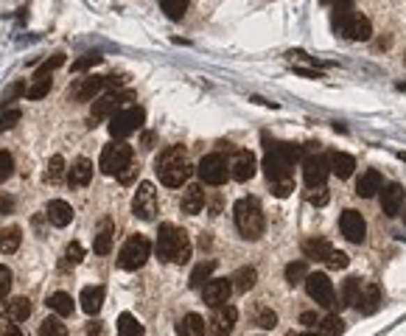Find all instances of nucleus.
Instances as JSON below:
<instances>
[{
	"instance_id": "79ce46f5",
	"label": "nucleus",
	"mask_w": 406,
	"mask_h": 336,
	"mask_svg": "<svg viewBox=\"0 0 406 336\" xmlns=\"http://www.w3.org/2000/svg\"><path fill=\"white\" fill-rule=\"evenodd\" d=\"M62 65H65V54H54L45 65H40V68H37L34 79H51V73H54L57 68H62Z\"/></svg>"
},
{
	"instance_id": "4be33fe9",
	"label": "nucleus",
	"mask_w": 406,
	"mask_h": 336,
	"mask_svg": "<svg viewBox=\"0 0 406 336\" xmlns=\"http://www.w3.org/2000/svg\"><path fill=\"white\" fill-rule=\"evenodd\" d=\"M3 316H6V322H12V325L26 322V319L31 316V300H29V297H15V300H9L6 308H3Z\"/></svg>"
},
{
	"instance_id": "1a4fd4ad",
	"label": "nucleus",
	"mask_w": 406,
	"mask_h": 336,
	"mask_svg": "<svg viewBox=\"0 0 406 336\" xmlns=\"http://www.w3.org/2000/svg\"><path fill=\"white\" fill-rule=\"evenodd\" d=\"M199 180L205 183V185H225L227 177H230V162L225 154L213 151V154H205L199 160Z\"/></svg>"
},
{
	"instance_id": "052dcab7",
	"label": "nucleus",
	"mask_w": 406,
	"mask_h": 336,
	"mask_svg": "<svg viewBox=\"0 0 406 336\" xmlns=\"http://www.w3.org/2000/svg\"><path fill=\"white\" fill-rule=\"evenodd\" d=\"M398 160H403V162H406V151H398Z\"/></svg>"
},
{
	"instance_id": "2eb2a0df",
	"label": "nucleus",
	"mask_w": 406,
	"mask_h": 336,
	"mask_svg": "<svg viewBox=\"0 0 406 336\" xmlns=\"http://www.w3.org/2000/svg\"><path fill=\"white\" fill-rule=\"evenodd\" d=\"M255 171H258L255 154H253L250 148H239V151L233 154V162H230V177H233L236 183H247V180L255 177Z\"/></svg>"
},
{
	"instance_id": "c756f323",
	"label": "nucleus",
	"mask_w": 406,
	"mask_h": 336,
	"mask_svg": "<svg viewBox=\"0 0 406 336\" xmlns=\"http://www.w3.org/2000/svg\"><path fill=\"white\" fill-rule=\"evenodd\" d=\"M230 280H233V289L244 294V291H250V289L258 283V272H255L253 266H241V269H239V272H236Z\"/></svg>"
},
{
	"instance_id": "423d86ee",
	"label": "nucleus",
	"mask_w": 406,
	"mask_h": 336,
	"mask_svg": "<svg viewBox=\"0 0 406 336\" xmlns=\"http://www.w3.org/2000/svg\"><path fill=\"white\" fill-rule=\"evenodd\" d=\"M132 157H135V151H132L129 143H123V140H112L110 146H104L98 165H101V171H104V174L118 177L126 165H132Z\"/></svg>"
},
{
	"instance_id": "37998d69",
	"label": "nucleus",
	"mask_w": 406,
	"mask_h": 336,
	"mask_svg": "<svg viewBox=\"0 0 406 336\" xmlns=\"http://www.w3.org/2000/svg\"><path fill=\"white\" fill-rule=\"evenodd\" d=\"M40 336H68V328H65L59 319L48 316V319H43V325H40Z\"/></svg>"
},
{
	"instance_id": "49530a36",
	"label": "nucleus",
	"mask_w": 406,
	"mask_h": 336,
	"mask_svg": "<svg viewBox=\"0 0 406 336\" xmlns=\"http://www.w3.org/2000/svg\"><path fill=\"white\" fill-rule=\"evenodd\" d=\"M20 109L17 107H12V109H6L3 115H0V132H9V129H15V123L20 121Z\"/></svg>"
},
{
	"instance_id": "f704fd0d",
	"label": "nucleus",
	"mask_w": 406,
	"mask_h": 336,
	"mask_svg": "<svg viewBox=\"0 0 406 336\" xmlns=\"http://www.w3.org/2000/svg\"><path fill=\"white\" fill-rule=\"evenodd\" d=\"M118 336H143V325L132 314L118 316Z\"/></svg>"
},
{
	"instance_id": "b1692460",
	"label": "nucleus",
	"mask_w": 406,
	"mask_h": 336,
	"mask_svg": "<svg viewBox=\"0 0 406 336\" xmlns=\"http://www.w3.org/2000/svg\"><path fill=\"white\" fill-rule=\"evenodd\" d=\"M104 286H87L84 291H82V297H79V303H82V311L84 314H90V316H96L98 311H101V305H104Z\"/></svg>"
},
{
	"instance_id": "e433bc0d",
	"label": "nucleus",
	"mask_w": 406,
	"mask_h": 336,
	"mask_svg": "<svg viewBox=\"0 0 406 336\" xmlns=\"http://www.w3.org/2000/svg\"><path fill=\"white\" fill-rule=\"evenodd\" d=\"M306 277H308V266H306V261H292V264L286 266V280H289V286L306 283Z\"/></svg>"
},
{
	"instance_id": "ddd939ff",
	"label": "nucleus",
	"mask_w": 406,
	"mask_h": 336,
	"mask_svg": "<svg viewBox=\"0 0 406 336\" xmlns=\"http://www.w3.org/2000/svg\"><path fill=\"white\" fill-rule=\"evenodd\" d=\"M328 174H331V162H328V157L308 154V157L303 160V180H306L308 188H319V185H325Z\"/></svg>"
},
{
	"instance_id": "473e14b6",
	"label": "nucleus",
	"mask_w": 406,
	"mask_h": 336,
	"mask_svg": "<svg viewBox=\"0 0 406 336\" xmlns=\"http://www.w3.org/2000/svg\"><path fill=\"white\" fill-rule=\"evenodd\" d=\"M373 37V23L367 20V17H361V15H356L353 17V23H350V31H347V40H370Z\"/></svg>"
},
{
	"instance_id": "f03ea898",
	"label": "nucleus",
	"mask_w": 406,
	"mask_h": 336,
	"mask_svg": "<svg viewBox=\"0 0 406 336\" xmlns=\"http://www.w3.org/2000/svg\"><path fill=\"white\" fill-rule=\"evenodd\" d=\"M154 168H157V177L163 185L182 188V183H188V177H190V162H188L185 146H171V148L160 151Z\"/></svg>"
},
{
	"instance_id": "9d476101",
	"label": "nucleus",
	"mask_w": 406,
	"mask_h": 336,
	"mask_svg": "<svg viewBox=\"0 0 406 336\" xmlns=\"http://www.w3.org/2000/svg\"><path fill=\"white\" fill-rule=\"evenodd\" d=\"M143 121H146V112L140 107H126V109L115 112L110 118V135H112V140H123V137L135 135L143 126Z\"/></svg>"
},
{
	"instance_id": "cd10ccee",
	"label": "nucleus",
	"mask_w": 406,
	"mask_h": 336,
	"mask_svg": "<svg viewBox=\"0 0 406 336\" xmlns=\"http://www.w3.org/2000/svg\"><path fill=\"white\" fill-rule=\"evenodd\" d=\"M303 252H306V258H314V261L325 264V258L333 252V247L325 238H308V241H303Z\"/></svg>"
},
{
	"instance_id": "0eeeda50",
	"label": "nucleus",
	"mask_w": 406,
	"mask_h": 336,
	"mask_svg": "<svg viewBox=\"0 0 406 336\" xmlns=\"http://www.w3.org/2000/svg\"><path fill=\"white\" fill-rule=\"evenodd\" d=\"M149 255H151L149 238L140 236V233H137V236H129L126 244H123L121 252H118V266L126 269V272H135V269H140V266L149 261Z\"/></svg>"
},
{
	"instance_id": "9b49d317",
	"label": "nucleus",
	"mask_w": 406,
	"mask_h": 336,
	"mask_svg": "<svg viewBox=\"0 0 406 336\" xmlns=\"http://www.w3.org/2000/svg\"><path fill=\"white\" fill-rule=\"evenodd\" d=\"M306 291H308V297H311L317 305H325V308H333V305H336L333 283H331L328 275H322V272H314V275L306 277Z\"/></svg>"
},
{
	"instance_id": "412c9836",
	"label": "nucleus",
	"mask_w": 406,
	"mask_h": 336,
	"mask_svg": "<svg viewBox=\"0 0 406 336\" xmlns=\"http://www.w3.org/2000/svg\"><path fill=\"white\" fill-rule=\"evenodd\" d=\"M45 216H48V222L54 227H68L73 222V208L65 199H51L48 208H45Z\"/></svg>"
},
{
	"instance_id": "6e6552de",
	"label": "nucleus",
	"mask_w": 406,
	"mask_h": 336,
	"mask_svg": "<svg viewBox=\"0 0 406 336\" xmlns=\"http://www.w3.org/2000/svg\"><path fill=\"white\" fill-rule=\"evenodd\" d=\"M135 93L132 90H115V93H107V96H98L93 101V109H90V126L101 123V121H110L115 112L123 109L126 101H132Z\"/></svg>"
},
{
	"instance_id": "c03bdc74",
	"label": "nucleus",
	"mask_w": 406,
	"mask_h": 336,
	"mask_svg": "<svg viewBox=\"0 0 406 336\" xmlns=\"http://www.w3.org/2000/svg\"><path fill=\"white\" fill-rule=\"evenodd\" d=\"M112 250V233H110V227H104L98 236H96V241H93V252L96 255H107Z\"/></svg>"
},
{
	"instance_id": "a211bd4d",
	"label": "nucleus",
	"mask_w": 406,
	"mask_h": 336,
	"mask_svg": "<svg viewBox=\"0 0 406 336\" xmlns=\"http://www.w3.org/2000/svg\"><path fill=\"white\" fill-rule=\"evenodd\" d=\"M403 199H406V191L398 183L381 188V211H384V216H389V219L398 216L400 208H403Z\"/></svg>"
},
{
	"instance_id": "f257e3e1",
	"label": "nucleus",
	"mask_w": 406,
	"mask_h": 336,
	"mask_svg": "<svg viewBox=\"0 0 406 336\" xmlns=\"http://www.w3.org/2000/svg\"><path fill=\"white\" fill-rule=\"evenodd\" d=\"M264 143H266V157H264L266 180L272 185V194L280 197V199H286L294 191V174H292V168L300 160V146L280 143V140H269V137H264Z\"/></svg>"
},
{
	"instance_id": "72a5a7b5",
	"label": "nucleus",
	"mask_w": 406,
	"mask_h": 336,
	"mask_svg": "<svg viewBox=\"0 0 406 336\" xmlns=\"http://www.w3.org/2000/svg\"><path fill=\"white\" fill-rule=\"evenodd\" d=\"M213 269H216V261H202V264L190 272V280H188V283H190V289H199L202 283H205V280L213 275Z\"/></svg>"
},
{
	"instance_id": "dca6fc26",
	"label": "nucleus",
	"mask_w": 406,
	"mask_h": 336,
	"mask_svg": "<svg viewBox=\"0 0 406 336\" xmlns=\"http://www.w3.org/2000/svg\"><path fill=\"white\" fill-rule=\"evenodd\" d=\"M233 291H236V289H233V280L216 277V280H208V283H205V289H202V300H205L211 308H219V305H225V303L230 300Z\"/></svg>"
},
{
	"instance_id": "5701e85b",
	"label": "nucleus",
	"mask_w": 406,
	"mask_h": 336,
	"mask_svg": "<svg viewBox=\"0 0 406 336\" xmlns=\"http://www.w3.org/2000/svg\"><path fill=\"white\" fill-rule=\"evenodd\" d=\"M381 188H384V180H381V174L375 171V168H370V171H364V174L359 177V183H356V194H359L361 199H370V197H375Z\"/></svg>"
},
{
	"instance_id": "8fccbe9b",
	"label": "nucleus",
	"mask_w": 406,
	"mask_h": 336,
	"mask_svg": "<svg viewBox=\"0 0 406 336\" xmlns=\"http://www.w3.org/2000/svg\"><path fill=\"white\" fill-rule=\"evenodd\" d=\"M9 289H12V269H9V266H3V264H0V303H3V300H6Z\"/></svg>"
},
{
	"instance_id": "58836bf2",
	"label": "nucleus",
	"mask_w": 406,
	"mask_h": 336,
	"mask_svg": "<svg viewBox=\"0 0 406 336\" xmlns=\"http://www.w3.org/2000/svg\"><path fill=\"white\" fill-rule=\"evenodd\" d=\"M253 319H255V325H258V328H266V330L278 325V314H275L272 308H266V305H258V308H255V314H253Z\"/></svg>"
},
{
	"instance_id": "5fc2aeb1",
	"label": "nucleus",
	"mask_w": 406,
	"mask_h": 336,
	"mask_svg": "<svg viewBox=\"0 0 406 336\" xmlns=\"http://www.w3.org/2000/svg\"><path fill=\"white\" fill-rule=\"evenodd\" d=\"M17 96H26V84H15V87L3 96V104H6V101H12V98H17Z\"/></svg>"
},
{
	"instance_id": "c9c22d12",
	"label": "nucleus",
	"mask_w": 406,
	"mask_h": 336,
	"mask_svg": "<svg viewBox=\"0 0 406 336\" xmlns=\"http://www.w3.org/2000/svg\"><path fill=\"white\" fill-rule=\"evenodd\" d=\"M160 9L165 12L168 20H182L188 12V0H160Z\"/></svg>"
},
{
	"instance_id": "c85d7f7f",
	"label": "nucleus",
	"mask_w": 406,
	"mask_h": 336,
	"mask_svg": "<svg viewBox=\"0 0 406 336\" xmlns=\"http://www.w3.org/2000/svg\"><path fill=\"white\" fill-rule=\"evenodd\" d=\"M205 319H202L199 314H185L182 322H179V336H205Z\"/></svg>"
},
{
	"instance_id": "aec40b11",
	"label": "nucleus",
	"mask_w": 406,
	"mask_h": 336,
	"mask_svg": "<svg viewBox=\"0 0 406 336\" xmlns=\"http://www.w3.org/2000/svg\"><path fill=\"white\" fill-rule=\"evenodd\" d=\"M90 180H93V162L87 157H79L68 171V185L70 188H84V185H90Z\"/></svg>"
},
{
	"instance_id": "a18cd8bd",
	"label": "nucleus",
	"mask_w": 406,
	"mask_h": 336,
	"mask_svg": "<svg viewBox=\"0 0 406 336\" xmlns=\"http://www.w3.org/2000/svg\"><path fill=\"white\" fill-rule=\"evenodd\" d=\"M15 174V157L9 151H0V185Z\"/></svg>"
},
{
	"instance_id": "bf43d9fd",
	"label": "nucleus",
	"mask_w": 406,
	"mask_h": 336,
	"mask_svg": "<svg viewBox=\"0 0 406 336\" xmlns=\"http://www.w3.org/2000/svg\"><path fill=\"white\" fill-rule=\"evenodd\" d=\"M3 336H23V330H20L17 325H9V328L3 330Z\"/></svg>"
},
{
	"instance_id": "6ab92c4d",
	"label": "nucleus",
	"mask_w": 406,
	"mask_h": 336,
	"mask_svg": "<svg viewBox=\"0 0 406 336\" xmlns=\"http://www.w3.org/2000/svg\"><path fill=\"white\" fill-rule=\"evenodd\" d=\"M356 308H359V314H375L378 311V305H381V289H378V283H367V286H361V291H359V297H356V303H353Z\"/></svg>"
},
{
	"instance_id": "f3484780",
	"label": "nucleus",
	"mask_w": 406,
	"mask_h": 336,
	"mask_svg": "<svg viewBox=\"0 0 406 336\" xmlns=\"http://www.w3.org/2000/svg\"><path fill=\"white\" fill-rule=\"evenodd\" d=\"M339 227H342V236L347 241H353V244H361L367 238V224H364L359 211H345L339 216Z\"/></svg>"
},
{
	"instance_id": "680f3d73",
	"label": "nucleus",
	"mask_w": 406,
	"mask_h": 336,
	"mask_svg": "<svg viewBox=\"0 0 406 336\" xmlns=\"http://www.w3.org/2000/svg\"><path fill=\"white\" fill-rule=\"evenodd\" d=\"M398 90H400V93H406V84H398Z\"/></svg>"
},
{
	"instance_id": "4c0bfd02",
	"label": "nucleus",
	"mask_w": 406,
	"mask_h": 336,
	"mask_svg": "<svg viewBox=\"0 0 406 336\" xmlns=\"http://www.w3.org/2000/svg\"><path fill=\"white\" fill-rule=\"evenodd\" d=\"M45 180H48V183H54V185H57V183H62V180H68V177H65V160H62L59 154H54V157H51V162H48V171H45Z\"/></svg>"
},
{
	"instance_id": "f8f14e48",
	"label": "nucleus",
	"mask_w": 406,
	"mask_h": 336,
	"mask_svg": "<svg viewBox=\"0 0 406 336\" xmlns=\"http://www.w3.org/2000/svg\"><path fill=\"white\" fill-rule=\"evenodd\" d=\"M132 213L140 219V222H151L154 213H157V191L151 183H140L137 191H135V199H132Z\"/></svg>"
},
{
	"instance_id": "a19ab883",
	"label": "nucleus",
	"mask_w": 406,
	"mask_h": 336,
	"mask_svg": "<svg viewBox=\"0 0 406 336\" xmlns=\"http://www.w3.org/2000/svg\"><path fill=\"white\" fill-rule=\"evenodd\" d=\"M51 87H54V82H51V79H34V84L26 90V98L40 101V98H45V96L51 93Z\"/></svg>"
},
{
	"instance_id": "09e8293b",
	"label": "nucleus",
	"mask_w": 406,
	"mask_h": 336,
	"mask_svg": "<svg viewBox=\"0 0 406 336\" xmlns=\"http://www.w3.org/2000/svg\"><path fill=\"white\" fill-rule=\"evenodd\" d=\"M328 199H331V194H328L325 185H319V188H308V202H311V205L322 208V205H328Z\"/></svg>"
},
{
	"instance_id": "6e6d98bb",
	"label": "nucleus",
	"mask_w": 406,
	"mask_h": 336,
	"mask_svg": "<svg viewBox=\"0 0 406 336\" xmlns=\"http://www.w3.org/2000/svg\"><path fill=\"white\" fill-rule=\"evenodd\" d=\"M87 336H104V322L93 319V322L87 325Z\"/></svg>"
},
{
	"instance_id": "39448f33",
	"label": "nucleus",
	"mask_w": 406,
	"mask_h": 336,
	"mask_svg": "<svg viewBox=\"0 0 406 336\" xmlns=\"http://www.w3.org/2000/svg\"><path fill=\"white\" fill-rule=\"evenodd\" d=\"M123 82L126 76H87V79H76L68 96L73 101H96L104 90H118Z\"/></svg>"
},
{
	"instance_id": "393cba45",
	"label": "nucleus",
	"mask_w": 406,
	"mask_h": 336,
	"mask_svg": "<svg viewBox=\"0 0 406 336\" xmlns=\"http://www.w3.org/2000/svg\"><path fill=\"white\" fill-rule=\"evenodd\" d=\"M202 208H205V191H202V185H188L182 194V213L196 216Z\"/></svg>"
},
{
	"instance_id": "ea45409f",
	"label": "nucleus",
	"mask_w": 406,
	"mask_h": 336,
	"mask_svg": "<svg viewBox=\"0 0 406 336\" xmlns=\"http://www.w3.org/2000/svg\"><path fill=\"white\" fill-rule=\"evenodd\" d=\"M342 330H345V322L336 314H328L325 319H319V333L322 336H339Z\"/></svg>"
},
{
	"instance_id": "3c124183",
	"label": "nucleus",
	"mask_w": 406,
	"mask_h": 336,
	"mask_svg": "<svg viewBox=\"0 0 406 336\" xmlns=\"http://www.w3.org/2000/svg\"><path fill=\"white\" fill-rule=\"evenodd\" d=\"M325 264L331 266V269H345L347 264H350V258L345 255V252H339V250H333L328 258H325Z\"/></svg>"
},
{
	"instance_id": "7c9ffc66",
	"label": "nucleus",
	"mask_w": 406,
	"mask_h": 336,
	"mask_svg": "<svg viewBox=\"0 0 406 336\" xmlns=\"http://www.w3.org/2000/svg\"><path fill=\"white\" fill-rule=\"evenodd\" d=\"M359 291H361V280H359V277H347V280H345V286H342V291H339L336 305H339V308L353 305V303H356V297H359Z\"/></svg>"
},
{
	"instance_id": "a878e982",
	"label": "nucleus",
	"mask_w": 406,
	"mask_h": 336,
	"mask_svg": "<svg viewBox=\"0 0 406 336\" xmlns=\"http://www.w3.org/2000/svg\"><path fill=\"white\" fill-rule=\"evenodd\" d=\"M328 162H331V174H336L339 180H347L353 174V168H356V160L350 154H345V151H333L328 157Z\"/></svg>"
},
{
	"instance_id": "e2e57ef3",
	"label": "nucleus",
	"mask_w": 406,
	"mask_h": 336,
	"mask_svg": "<svg viewBox=\"0 0 406 336\" xmlns=\"http://www.w3.org/2000/svg\"><path fill=\"white\" fill-rule=\"evenodd\" d=\"M303 336H322V333H303Z\"/></svg>"
},
{
	"instance_id": "bb28decb",
	"label": "nucleus",
	"mask_w": 406,
	"mask_h": 336,
	"mask_svg": "<svg viewBox=\"0 0 406 336\" xmlns=\"http://www.w3.org/2000/svg\"><path fill=\"white\" fill-rule=\"evenodd\" d=\"M48 308L57 311L59 316H70V314L76 311V300H73L68 291H54V294L48 297Z\"/></svg>"
},
{
	"instance_id": "603ef678",
	"label": "nucleus",
	"mask_w": 406,
	"mask_h": 336,
	"mask_svg": "<svg viewBox=\"0 0 406 336\" xmlns=\"http://www.w3.org/2000/svg\"><path fill=\"white\" fill-rule=\"evenodd\" d=\"M65 258H68V264H70V266H76V264L84 258V250H82V244H76V241H73V244H68V250H65Z\"/></svg>"
},
{
	"instance_id": "13d9d810",
	"label": "nucleus",
	"mask_w": 406,
	"mask_h": 336,
	"mask_svg": "<svg viewBox=\"0 0 406 336\" xmlns=\"http://www.w3.org/2000/svg\"><path fill=\"white\" fill-rule=\"evenodd\" d=\"M300 322H303V325H314V322H317V314H311V311H306V314L300 316ZM317 325H319V322H317Z\"/></svg>"
},
{
	"instance_id": "de8ad7c7",
	"label": "nucleus",
	"mask_w": 406,
	"mask_h": 336,
	"mask_svg": "<svg viewBox=\"0 0 406 336\" xmlns=\"http://www.w3.org/2000/svg\"><path fill=\"white\" fill-rule=\"evenodd\" d=\"M96 65H101V56H98V54H87V56H82L79 62H73V73H84V70H90V68H96Z\"/></svg>"
},
{
	"instance_id": "4468645a",
	"label": "nucleus",
	"mask_w": 406,
	"mask_h": 336,
	"mask_svg": "<svg viewBox=\"0 0 406 336\" xmlns=\"http://www.w3.org/2000/svg\"><path fill=\"white\" fill-rule=\"evenodd\" d=\"M236 319H239V311L225 303V305L213 308V316L208 319V333L211 336H230L236 328Z\"/></svg>"
},
{
	"instance_id": "20e7f679",
	"label": "nucleus",
	"mask_w": 406,
	"mask_h": 336,
	"mask_svg": "<svg viewBox=\"0 0 406 336\" xmlns=\"http://www.w3.org/2000/svg\"><path fill=\"white\" fill-rule=\"evenodd\" d=\"M233 219H236V227L244 238L255 241L264 236V227H266V219H264V211L258 205V199L247 197V199H239L236 208H233Z\"/></svg>"
},
{
	"instance_id": "4d7b16f0",
	"label": "nucleus",
	"mask_w": 406,
	"mask_h": 336,
	"mask_svg": "<svg viewBox=\"0 0 406 336\" xmlns=\"http://www.w3.org/2000/svg\"><path fill=\"white\" fill-rule=\"evenodd\" d=\"M15 211V199L12 197H0V213H12Z\"/></svg>"
},
{
	"instance_id": "7ed1b4c3",
	"label": "nucleus",
	"mask_w": 406,
	"mask_h": 336,
	"mask_svg": "<svg viewBox=\"0 0 406 336\" xmlns=\"http://www.w3.org/2000/svg\"><path fill=\"white\" fill-rule=\"evenodd\" d=\"M157 258L165 264H188L190 261V238L185 230L174 227V224H160L157 233Z\"/></svg>"
},
{
	"instance_id": "864d4df0",
	"label": "nucleus",
	"mask_w": 406,
	"mask_h": 336,
	"mask_svg": "<svg viewBox=\"0 0 406 336\" xmlns=\"http://www.w3.org/2000/svg\"><path fill=\"white\" fill-rule=\"evenodd\" d=\"M135 177H137V165H135V162H132V165H126V168H123V171L118 174V180H121L123 185H129V183H132Z\"/></svg>"
},
{
	"instance_id": "2f4dec72",
	"label": "nucleus",
	"mask_w": 406,
	"mask_h": 336,
	"mask_svg": "<svg viewBox=\"0 0 406 336\" xmlns=\"http://www.w3.org/2000/svg\"><path fill=\"white\" fill-rule=\"evenodd\" d=\"M20 241H23V233H20V227H6V230H0V252H17V247H20Z\"/></svg>"
}]
</instances>
